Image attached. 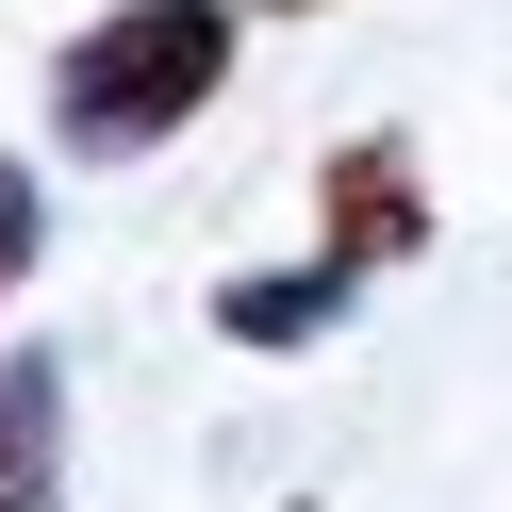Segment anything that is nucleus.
<instances>
[{
  "label": "nucleus",
  "instance_id": "nucleus-1",
  "mask_svg": "<svg viewBox=\"0 0 512 512\" xmlns=\"http://www.w3.org/2000/svg\"><path fill=\"white\" fill-rule=\"evenodd\" d=\"M215 67H232V17L215 0H116L100 34L67 50L50 116H67V149H149V133H182L215 100Z\"/></svg>",
  "mask_w": 512,
  "mask_h": 512
},
{
  "label": "nucleus",
  "instance_id": "nucleus-2",
  "mask_svg": "<svg viewBox=\"0 0 512 512\" xmlns=\"http://www.w3.org/2000/svg\"><path fill=\"white\" fill-rule=\"evenodd\" d=\"M430 232V199H413V149H331V248H314V265L331 281H364V265H397V248Z\"/></svg>",
  "mask_w": 512,
  "mask_h": 512
},
{
  "label": "nucleus",
  "instance_id": "nucleus-3",
  "mask_svg": "<svg viewBox=\"0 0 512 512\" xmlns=\"http://www.w3.org/2000/svg\"><path fill=\"white\" fill-rule=\"evenodd\" d=\"M50 479V364H0V512H34Z\"/></svg>",
  "mask_w": 512,
  "mask_h": 512
},
{
  "label": "nucleus",
  "instance_id": "nucleus-4",
  "mask_svg": "<svg viewBox=\"0 0 512 512\" xmlns=\"http://www.w3.org/2000/svg\"><path fill=\"white\" fill-rule=\"evenodd\" d=\"M34 232H50V215H34V182L0 166V298H17V265H34Z\"/></svg>",
  "mask_w": 512,
  "mask_h": 512
}]
</instances>
